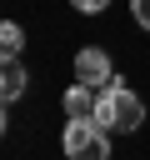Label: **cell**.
I'll return each instance as SVG.
<instances>
[{
  "instance_id": "cell-1",
  "label": "cell",
  "mask_w": 150,
  "mask_h": 160,
  "mask_svg": "<svg viewBox=\"0 0 150 160\" xmlns=\"http://www.w3.org/2000/svg\"><path fill=\"white\" fill-rule=\"evenodd\" d=\"M95 125L130 135V130L145 125V100H140L135 90H125L120 80H110L105 90H95Z\"/></svg>"
},
{
  "instance_id": "cell-2",
  "label": "cell",
  "mask_w": 150,
  "mask_h": 160,
  "mask_svg": "<svg viewBox=\"0 0 150 160\" xmlns=\"http://www.w3.org/2000/svg\"><path fill=\"white\" fill-rule=\"evenodd\" d=\"M60 145H65V160H110V130L95 120H70Z\"/></svg>"
},
{
  "instance_id": "cell-3",
  "label": "cell",
  "mask_w": 150,
  "mask_h": 160,
  "mask_svg": "<svg viewBox=\"0 0 150 160\" xmlns=\"http://www.w3.org/2000/svg\"><path fill=\"white\" fill-rule=\"evenodd\" d=\"M75 80H80V85H90V90H105V85L115 80L110 55H105L100 45H85V50L75 55Z\"/></svg>"
},
{
  "instance_id": "cell-4",
  "label": "cell",
  "mask_w": 150,
  "mask_h": 160,
  "mask_svg": "<svg viewBox=\"0 0 150 160\" xmlns=\"http://www.w3.org/2000/svg\"><path fill=\"white\" fill-rule=\"evenodd\" d=\"M25 85H30V75H25L20 55H0V105L20 100V95H25Z\"/></svg>"
},
{
  "instance_id": "cell-5",
  "label": "cell",
  "mask_w": 150,
  "mask_h": 160,
  "mask_svg": "<svg viewBox=\"0 0 150 160\" xmlns=\"http://www.w3.org/2000/svg\"><path fill=\"white\" fill-rule=\"evenodd\" d=\"M65 115H70V120H95V90L75 80V85L65 90Z\"/></svg>"
},
{
  "instance_id": "cell-6",
  "label": "cell",
  "mask_w": 150,
  "mask_h": 160,
  "mask_svg": "<svg viewBox=\"0 0 150 160\" xmlns=\"http://www.w3.org/2000/svg\"><path fill=\"white\" fill-rule=\"evenodd\" d=\"M25 50V30L15 20H0V55H20Z\"/></svg>"
},
{
  "instance_id": "cell-7",
  "label": "cell",
  "mask_w": 150,
  "mask_h": 160,
  "mask_svg": "<svg viewBox=\"0 0 150 160\" xmlns=\"http://www.w3.org/2000/svg\"><path fill=\"white\" fill-rule=\"evenodd\" d=\"M130 15H135L140 30H150V0H130Z\"/></svg>"
},
{
  "instance_id": "cell-8",
  "label": "cell",
  "mask_w": 150,
  "mask_h": 160,
  "mask_svg": "<svg viewBox=\"0 0 150 160\" xmlns=\"http://www.w3.org/2000/svg\"><path fill=\"white\" fill-rule=\"evenodd\" d=\"M70 5H75V10H85V15H95V10H105L110 0H70Z\"/></svg>"
},
{
  "instance_id": "cell-9",
  "label": "cell",
  "mask_w": 150,
  "mask_h": 160,
  "mask_svg": "<svg viewBox=\"0 0 150 160\" xmlns=\"http://www.w3.org/2000/svg\"><path fill=\"white\" fill-rule=\"evenodd\" d=\"M0 135H5V105H0Z\"/></svg>"
}]
</instances>
